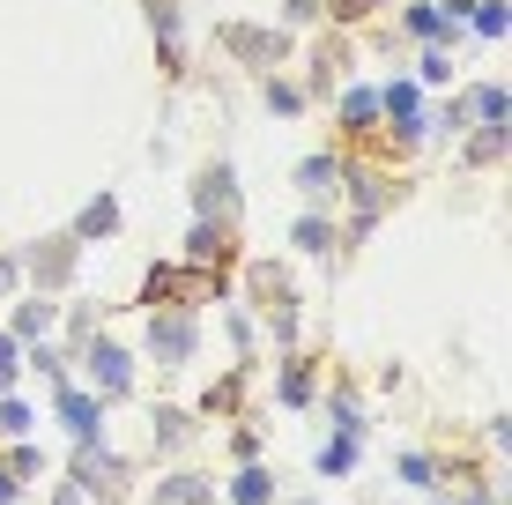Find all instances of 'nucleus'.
<instances>
[{
	"mask_svg": "<svg viewBox=\"0 0 512 505\" xmlns=\"http://www.w3.org/2000/svg\"><path fill=\"white\" fill-rule=\"evenodd\" d=\"M193 342H201L193 312H164V320H149V357L164 364V372H179V364L193 357Z\"/></svg>",
	"mask_w": 512,
	"mask_h": 505,
	"instance_id": "nucleus-1",
	"label": "nucleus"
},
{
	"mask_svg": "<svg viewBox=\"0 0 512 505\" xmlns=\"http://www.w3.org/2000/svg\"><path fill=\"white\" fill-rule=\"evenodd\" d=\"M75 260H82V238H45V246H30V283L60 290L67 275H75Z\"/></svg>",
	"mask_w": 512,
	"mask_h": 505,
	"instance_id": "nucleus-2",
	"label": "nucleus"
},
{
	"mask_svg": "<svg viewBox=\"0 0 512 505\" xmlns=\"http://www.w3.org/2000/svg\"><path fill=\"white\" fill-rule=\"evenodd\" d=\"M223 260H231V231H223L216 216H201L193 238H186V268H223Z\"/></svg>",
	"mask_w": 512,
	"mask_h": 505,
	"instance_id": "nucleus-3",
	"label": "nucleus"
},
{
	"mask_svg": "<svg viewBox=\"0 0 512 505\" xmlns=\"http://www.w3.org/2000/svg\"><path fill=\"white\" fill-rule=\"evenodd\" d=\"M193 208H201V216H231V208H238V186H231V164H208L201 171V186H193Z\"/></svg>",
	"mask_w": 512,
	"mask_h": 505,
	"instance_id": "nucleus-4",
	"label": "nucleus"
},
{
	"mask_svg": "<svg viewBox=\"0 0 512 505\" xmlns=\"http://www.w3.org/2000/svg\"><path fill=\"white\" fill-rule=\"evenodd\" d=\"M60 416H67V431H75L82 446H97V439H104V402H90V394L60 387Z\"/></svg>",
	"mask_w": 512,
	"mask_h": 505,
	"instance_id": "nucleus-5",
	"label": "nucleus"
},
{
	"mask_svg": "<svg viewBox=\"0 0 512 505\" xmlns=\"http://www.w3.org/2000/svg\"><path fill=\"white\" fill-rule=\"evenodd\" d=\"M149 505H216V483L208 476H164L149 491Z\"/></svg>",
	"mask_w": 512,
	"mask_h": 505,
	"instance_id": "nucleus-6",
	"label": "nucleus"
},
{
	"mask_svg": "<svg viewBox=\"0 0 512 505\" xmlns=\"http://www.w3.org/2000/svg\"><path fill=\"white\" fill-rule=\"evenodd\" d=\"M90 372H97V387L104 394H127V350H112V342H90Z\"/></svg>",
	"mask_w": 512,
	"mask_h": 505,
	"instance_id": "nucleus-7",
	"label": "nucleus"
},
{
	"mask_svg": "<svg viewBox=\"0 0 512 505\" xmlns=\"http://www.w3.org/2000/svg\"><path fill=\"white\" fill-rule=\"evenodd\" d=\"M297 186H305L312 201L342 194V164H334V156H305V164H297Z\"/></svg>",
	"mask_w": 512,
	"mask_h": 505,
	"instance_id": "nucleus-8",
	"label": "nucleus"
},
{
	"mask_svg": "<svg viewBox=\"0 0 512 505\" xmlns=\"http://www.w3.org/2000/svg\"><path fill=\"white\" fill-rule=\"evenodd\" d=\"M223 45H231V52H245V60H275V52H282V38H268V30H245V23H231V30H223Z\"/></svg>",
	"mask_w": 512,
	"mask_h": 505,
	"instance_id": "nucleus-9",
	"label": "nucleus"
},
{
	"mask_svg": "<svg viewBox=\"0 0 512 505\" xmlns=\"http://www.w3.org/2000/svg\"><path fill=\"white\" fill-rule=\"evenodd\" d=\"M104 231H119V201H112V194H97V201L75 216V238H104Z\"/></svg>",
	"mask_w": 512,
	"mask_h": 505,
	"instance_id": "nucleus-10",
	"label": "nucleus"
},
{
	"mask_svg": "<svg viewBox=\"0 0 512 505\" xmlns=\"http://www.w3.org/2000/svg\"><path fill=\"white\" fill-rule=\"evenodd\" d=\"M468 112L483 119V127H505V112H512V97L498 90V82H483V90H468Z\"/></svg>",
	"mask_w": 512,
	"mask_h": 505,
	"instance_id": "nucleus-11",
	"label": "nucleus"
},
{
	"mask_svg": "<svg viewBox=\"0 0 512 505\" xmlns=\"http://www.w3.org/2000/svg\"><path fill=\"white\" fill-rule=\"evenodd\" d=\"M409 30H416V38H453V15L438 8V0H416V8H409Z\"/></svg>",
	"mask_w": 512,
	"mask_h": 505,
	"instance_id": "nucleus-12",
	"label": "nucleus"
},
{
	"mask_svg": "<svg viewBox=\"0 0 512 505\" xmlns=\"http://www.w3.org/2000/svg\"><path fill=\"white\" fill-rule=\"evenodd\" d=\"M231 498H238V505H268V498H275V476H268V468H245V476L231 483Z\"/></svg>",
	"mask_w": 512,
	"mask_h": 505,
	"instance_id": "nucleus-13",
	"label": "nucleus"
},
{
	"mask_svg": "<svg viewBox=\"0 0 512 505\" xmlns=\"http://www.w3.org/2000/svg\"><path fill=\"white\" fill-rule=\"evenodd\" d=\"M45 327H52V305H45V298H30L23 312H15V335H23V342H38Z\"/></svg>",
	"mask_w": 512,
	"mask_h": 505,
	"instance_id": "nucleus-14",
	"label": "nucleus"
},
{
	"mask_svg": "<svg viewBox=\"0 0 512 505\" xmlns=\"http://www.w3.org/2000/svg\"><path fill=\"white\" fill-rule=\"evenodd\" d=\"M349 461H357V439H349V431L320 446V468H327V476H349Z\"/></svg>",
	"mask_w": 512,
	"mask_h": 505,
	"instance_id": "nucleus-15",
	"label": "nucleus"
},
{
	"mask_svg": "<svg viewBox=\"0 0 512 505\" xmlns=\"http://www.w3.org/2000/svg\"><path fill=\"white\" fill-rule=\"evenodd\" d=\"M468 15H475L483 38H505V0H468Z\"/></svg>",
	"mask_w": 512,
	"mask_h": 505,
	"instance_id": "nucleus-16",
	"label": "nucleus"
},
{
	"mask_svg": "<svg viewBox=\"0 0 512 505\" xmlns=\"http://www.w3.org/2000/svg\"><path fill=\"white\" fill-rule=\"evenodd\" d=\"M297 246H305V253H327V246H334L327 216H297Z\"/></svg>",
	"mask_w": 512,
	"mask_h": 505,
	"instance_id": "nucleus-17",
	"label": "nucleus"
},
{
	"mask_svg": "<svg viewBox=\"0 0 512 505\" xmlns=\"http://www.w3.org/2000/svg\"><path fill=\"white\" fill-rule=\"evenodd\" d=\"M498 156H505V127H483L468 142V164H498Z\"/></svg>",
	"mask_w": 512,
	"mask_h": 505,
	"instance_id": "nucleus-18",
	"label": "nucleus"
},
{
	"mask_svg": "<svg viewBox=\"0 0 512 505\" xmlns=\"http://www.w3.org/2000/svg\"><path fill=\"white\" fill-rule=\"evenodd\" d=\"M379 208H386V186H379V179H364V186H357V223H364V231L379 223Z\"/></svg>",
	"mask_w": 512,
	"mask_h": 505,
	"instance_id": "nucleus-19",
	"label": "nucleus"
},
{
	"mask_svg": "<svg viewBox=\"0 0 512 505\" xmlns=\"http://www.w3.org/2000/svg\"><path fill=\"white\" fill-rule=\"evenodd\" d=\"M342 119H349V127H372V119H379V97H372V90H349Z\"/></svg>",
	"mask_w": 512,
	"mask_h": 505,
	"instance_id": "nucleus-20",
	"label": "nucleus"
},
{
	"mask_svg": "<svg viewBox=\"0 0 512 505\" xmlns=\"http://www.w3.org/2000/svg\"><path fill=\"white\" fill-rule=\"evenodd\" d=\"M186 439V409H156V446H179Z\"/></svg>",
	"mask_w": 512,
	"mask_h": 505,
	"instance_id": "nucleus-21",
	"label": "nucleus"
},
{
	"mask_svg": "<svg viewBox=\"0 0 512 505\" xmlns=\"http://www.w3.org/2000/svg\"><path fill=\"white\" fill-rule=\"evenodd\" d=\"M149 23L164 30V45H179V8H171V0H149Z\"/></svg>",
	"mask_w": 512,
	"mask_h": 505,
	"instance_id": "nucleus-22",
	"label": "nucleus"
},
{
	"mask_svg": "<svg viewBox=\"0 0 512 505\" xmlns=\"http://www.w3.org/2000/svg\"><path fill=\"white\" fill-rule=\"evenodd\" d=\"M305 394H312V372H305V364H290V372H282V402H305Z\"/></svg>",
	"mask_w": 512,
	"mask_h": 505,
	"instance_id": "nucleus-23",
	"label": "nucleus"
},
{
	"mask_svg": "<svg viewBox=\"0 0 512 505\" xmlns=\"http://www.w3.org/2000/svg\"><path fill=\"white\" fill-rule=\"evenodd\" d=\"M401 476H409L416 491H431V461H423V454H401Z\"/></svg>",
	"mask_w": 512,
	"mask_h": 505,
	"instance_id": "nucleus-24",
	"label": "nucleus"
},
{
	"mask_svg": "<svg viewBox=\"0 0 512 505\" xmlns=\"http://www.w3.org/2000/svg\"><path fill=\"white\" fill-rule=\"evenodd\" d=\"M268 104H275V112H297V104H305V90H290V82H268Z\"/></svg>",
	"mask_w": 512,
	"mask_h": 505,
	"instance_id": "nucleus-25",
	"label": "nucleus"
},
{
	"mask_svg": "<svg viewBox=\"0 0 512 505\" xmlns=\"http://www.w3.org/2000/svg\"><path fill=\"white\" fill-rule=\"evenodd\" d=\"M416 75H423V82H446V75H453V60H446V52H423Z\"/></svg>",
	"mask_w": 512,
	"mask_h": 505,
	"instance_id": "nucleus-26",
	"label": "nucleus"
},
{
	"mask_svg": "<svg viewBox=\"0 0 512 505\" xmlns=\"http://www.w3.org/2000/svg\"><path fill=\"white\" fill-rule=\"evenodd\" d=\"M8 468H15V483H23V476H38L45 461H38V446H15V461H8Z\"/></svg>",
	"mask_w": 512,
	"mask_h": 505,
	"instance_id": "nucleus-27",
	"label": "nucleus"
},
{
	"mask_svg": "<svg viewBox=\"0 0 512 505\" xmlns=\"http://www.w3.org/2000/svg\"><path fill=\"white\" fill-rule=\"evenodd\" d=\"M0 431H30V409L23 402H0Z\"/></svg>",
	"mask_w": 512,
	"mask_h": 505,
	"instance_id": "nucleus-28",
	"label": "nucleus"
},
{
	"mask_svg": "<svg viewBox=\"0 0 512 505\" xmlns=\"http://www.w3.org/2000/svg\"><path fill=\"white\" fill-rule=\"evenodd\" d=\"M282 15H290V23H312L320 8H312V0H282Z\"/></svg>",
	"mask_w": 512,
	"mask_h": 505,
	"instance_id": "nucleus-29",
	"label": "nucleus"
},
{
	"mask_svg": "<svg viewBox=\"0 0 512 505\" xmlns=\"http://www.w3.org/2000/svg\"><path fill=\"white\" fill-rule=\"evenodd\" d=\"M379 0H334V15H372Z\"/></svg>",
	"mask_w": 512,
	"mask_h": 505,
	"instance_id": "nucleus-30",
	"label": "nucleus"
},
{
	"mask_svg": "<svg viewBox=\"0 0 512 505\" xmlns=\"http://www.w3.org/2000/svg\"><path fill=\"white\" fill-rule=\"evenodd\" d=\"M0 505H15V468H0Z\"/></svg>",
	"mask_w": 512,
	"mask_h": 505,
	"instance_id": "nucleus-31",
	"label": "nucleus"
},
{
	"mask_svg": "<svg viewBox=\"0 0 512 505\" xmlns=\"http://www.w3.org/2000/svg\"><path fill=\"white\" fill-rule=\"evenodd\" d=\"M297 505H312V498H297Z\"/></svg>",
	"mask_w": 512,
	"mask_h": 505,
	"instance_id": "nucleus-32",
	"label": "nucleus"
}]
</instances>
